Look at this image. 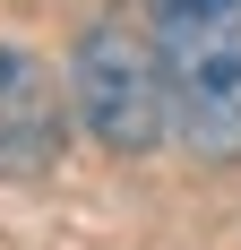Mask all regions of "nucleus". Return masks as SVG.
I'll use <instances>...</instances> for the list:
<instances>
[{
    "label": "nucleus",
    "mask_w": 241,
    "mask_h": 250,
    "mask_svg": "<svg viewBox=\"0 0 241 250\" xmlns=\"http://www.w3.org/2000/svg\"><path fill=\"white\" fill-rule=\"evenodd\" d=\"M69 147V104L35 43L0 35V181H43Z\"/></svg>",
    "instance_id": "nucleus-3"
},
{
    "label": "nucleus",
    "mask_w": 241,
    "mask_h": 250,
    "mask_svg": "<svg viewBox=\"0 0 241 250\" xmlns=\"http://www.w3.org/2000/svg\"><path fill=\"white\" fill-rule=\"evenodd\" d=\"M69 104L95 129V147L112 155H146L172 129V95H164V61L155 35L138 18H95L69 52Z\"/></svg>",
    "instance_id": "nucleus-2"
},
{
    "label": "nucleus",
    "mask_w": 241,
    "mask_h": 250,
    "mask_svg": "<svg viewBox=\"0 0 241 250\" xmlns=\"http://www.w3.org/2000/svg\"><path fill=\"white\" fill-rule=\"evenodd\" d=\"M172 129L198 164H241V0H146Z\"/></svg>",
    "instance_id": "nucleus-1"
}]
</instances>
